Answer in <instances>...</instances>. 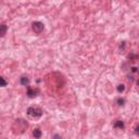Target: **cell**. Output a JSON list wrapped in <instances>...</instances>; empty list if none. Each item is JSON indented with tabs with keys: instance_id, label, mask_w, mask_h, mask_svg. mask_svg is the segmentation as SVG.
I'll use <instances>...</instances> for the list:
<instances>
[{
	"instance_id": "6",
	"label": "cell",
	"mask_w": 139,
	"mask_h": 139,
	"mask_svg": "<svg viewBox=\"0 0 139 139\" xmlns=\"http://www.w3.org/2000/svg\"><path fill=\"white\" fill-rule=\"evenodd\" d=\"M7 29H8L7 25L1 24V26H0V36H1V37H4V35H6V33H7Z\"/></svg>"
},
{
	"instance_id": "7",
	"label": "cell",
	"mask_w": 139,
	"mask_h": 139,
	"mask_svg": "<svg viewBox=\"0 0 139 139\" xmlns=\"http://www.w3.org/2000/svg\"><path fill=\"white\" fill-rule=\"evenodd\" d=\"M42 135H43L42 130H40L39 128H35L34 132H33V136H34L35 138H40V137H42Z\"/></svg>"
},
{
	"instance_id": "11",
	"label": "cell",
	"mask_w": 139,
	"mask_h": 139,
	"mask_svg": "<svg viewBox=\"0 0 139 139\" xmlns=\"http://www.w3.org/2000/svg\"><path fill=\"white\" fill-rule=\"evenodd\" d=\"M135 133H136V134H139V125L136 126V128H135Z\"/></svg>"
},
{
	"instance_id": "9",
	"label": "cell",
	"mask_w": 139,
	"mask_h": 139,
	"mask_svg": "<svg viewBox=\"0 0 139 139\" xmlns=\"http://www.w3.org/2000/svg\"><path fill=\"white\" fill-rule=\"evenodd\" d=\"M116 103H117L118 105H124V104H125V100L123 99V98H118V99L116 100Z\"/></svg>"
},
{
	"instance_id": "2",
	"label": "cell",
	"mask_w": 139,
	"mask_h": 139,
	"mask_svg": "<svg viewBox=\"0 0 139 139\" xmlns=\"http://www.w3.org/2000/svg\"><path fill=\"white\" fill-rule=\"evenodd\" d=\"M32 28H33V30L36 33V34H40L44 30V28H45V25H44V23H42V22H39V21H36V22H34L33 24H32Z\"/></svg>"
},
{
	"instance_id": "10",
	"label": "cell",
	"mask_w": 139,
	"mask_h": 139,
	"mask_svg": "<svg viewBox=\"0 0 139 139\" xmlns=\"http://www.w3.org/2000/svg\"><path fill=\"white\" fill-rule=\"evenodd\" d=\"M0 80H1V87L7 86V81H6V79H4V77H0Z\"/></svg>"
},
{
	"instance_id": "5",
	"label": "cell",
	"mask_w": 139,
	"mask_h": 139,
	"mask_svg": "<svg viewBox=\"0 0 139 139\" xmlns=\"http://www.w3.org/2000/svg\"><path fill=\"white\" fill-rule=\"evenodd\" d=\"M114 127L115 128H118V129H124V127H125L124 122H123V121H116L114 123Z\"/></svg>"
},
{
	"instance_id": "12",
	"label": "cell",
	"mask_w": 139,
	"mask_h": 139,
	"mask_svg": "<svg viewBox=\"0 0 139 139\" xmlns=\"http://www.w3.org/2000/svg\"><path fill=\"white\" fill-rule=\"evenodd\" d=\"M137 85H138V86H139V79H138V80H137Z\"/></svg>"
},
{
	"instance_id": "8",
	"label": "cell",
	"mask_w": 139,
	"mask_h": 139,
	"mask_svg": "<svg viewBox=\"0 0 139 139\" xmlns=\"http://www.w3.org/2000/svg\"><path fill=\"white\" fill-rule=\"evenodd\" d=\"M116 90H117V91L121 94V92H123V91L125 90V86L123 85V84H120V85H118V86L116 87Z\"/></svg>"
},
{
	"instance_id": "4",
	"label": "cell",
	"mask_w": 139,
	"mask_h": 139,
	"mask_svg": "<svg viewBox=\"0 0 139 139\" xmlns=\"http://www.w3.org/2000/svg\"><path fill=\"white\" fill-rule=\"evenodd\" d=\"M20 81H21V85H23V86H28L29 85V78L27 76H22Z\"/></svg>"
},
{
	"instance_id": "3",
	"label": "cell",
	"mask_w": 139,
	"mask_h": 139,
	"mask_svg": "<svg viewBox=\"0 0 139 139\" xmlns=\"http://www.w3.org/2000/svg\"><path fill=\"white\" fill-rule=\"evenodd\" d=\"M38 94H39V89H38V88H33V87L27 86L26 95H27L29 98H35V97H37Z\"/></svg>"
},
{
	"instance_id": "1",
	"label": "cell",
	"mask_w": 139,
	"mask_h": 139,
	"mask_svg": "<svg viewBox=\"0 0 139 139\" xmlns=\"http://www.w3.org/2000/svg\"><path fill=\"white\" fill-rule=\"evenodd\" d=\"M43 110L40 108H34V107H29L27 109V115L34 118H39L43 115Z\"/></svg>"
}]
</instances>
